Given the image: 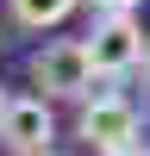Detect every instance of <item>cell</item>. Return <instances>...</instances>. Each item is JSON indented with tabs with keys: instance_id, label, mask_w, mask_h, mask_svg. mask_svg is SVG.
Listing matches in <instances>:
<instances>
[{
	"instance_id": "8",
	"label": "cell",
	"mask_w": 150,
	"mask_h": 156,
	"mask_svg": "<svg viewBox=\"0 0 150 156\" xmlns=\"http://www.w3.org/2000/svg\"><path fill=\"white\" fill-rule=\"evenodd\" d=\"M119 156H150V150H119Z\"/></svg>"
},
{
	"instance_id": "2",
	"label": "cell",
	"mask_w": 150,
	"mask_h": 156,
	"mask_svg": "<svg viewBox=\"0 0 150 156\" xmlns=\"http://www.w3.org/2000/svg\"><path fill=\"white\" fill-rule=\"evenodd\" d=\"M138 131H144V119H138V106L125 94H88L81 112H75V137L88 150H100V156L138 150Z\"/></svg>"
},
{
	"instance_id": "9",
	"label": "cell",
	"mask_w": 150,
	"mask_h": 156,
	"mask_svg": "<svg viewBox=\"0 0 150 156\" xmlns=\"http://www.w3.org/2000/svg\"><path fill=\"white\" fill-rule=\"evenodd\" d=\"M144 75H150V50H144Z\"/></svg>"
},
{
	"instance_id": "5",
	"label": "cell",
	"mask_w": 150,
	"mask_h": 156,
	"mask_svg": "<svg viewBox=\"0 0 150 156\" xmlns=\"http://www.w3.org/2000/svg\"><path fill=\"white\" fill-rule=\"evenodd\" d=\"M12 6V19L19 25H31V31H44V25H62L75 12V0H6Z\"/></svg>"
},
{
	"instance_id": "7",
	"label": "cell",
	"mask_w": 150,
	"mask_h": 156,
	"mask_svg": "<svg viewBox=\"0 0 150 156\" xmlns=\"http://www.w3.org/2000/svg\"><path fill=\"white\" fill-rule=\"evenodd\" d=\"M6 112H12V94H6V87H0V125H6Z\"/></svg>"
},
{
	"instance_id": "1",
	"label": "cell",
	"mask_w": 150,
	"mask_h": 156,
	"mask_svg": "<svg viewBox=\"0 0 150 156\" xmlns=\"http://www.w3.org/2000/svg\"><path fill=\"white\" fill-rule=\"evenodd\" d=\"M31 87L38 100H88L94 94V56H88L81 37H56V44L31 50Z\"/></svg>"
},
{
	"instance_id": "11",
	"label": "cell",
	"mask_w": 150,
	"mask_h": 156,
	"mask_svg": "<svg viewBox=\"0 0 150 156\" xmlns=\"http://www.w3.org/2000/svg\"><path fill=\"white\" fill-rule=\"evenodd\" d=\"M50 156H56V150H50Z\"/></svg>"
},
{
	"instance_id": "3",
	"label": "cell",
	"mask_w": 150,
	"mask_h": 156,
	"mask_svg": "<svg viewBox=\"0 0 150 156\" xmlns=\"http://www.w3.org/2000/svg\"><path fill=\"white\" fill-rule=\"evenodd\" d=\"M81 44H88V56H94V75H125V69H138L144 50H150L144 44V25H138L131 12H100Z\"/></svg>"
},
{
	"instance_id": "10",
	"label": "cell",
	"mask_w": 150,
	"mask_h": 156,
	"mask_svg": "<svg viewBox=\"0 0 150 156\" xmlns=\"http://www.w3.org/2000/svg\"><path fill=\"white\" fill-rule=\"evenodd\" d=\"M0 50H6V31H0Z\"/></svg>"
},
{
	"instance_id": "6",
	"label": "cell",
	"mask_w": 150,
	"mask_h": 156,
	"mask_svg": "<svg viewBox=\"0 0 150 156\" xmlns=\"http://www.w3.org/2000/svg\"><path fill=\"white\" fill-rule=\"evenodd\" d=\"M88 6H94V12H131L138 0H88Z\"/></svg>"
},
{
	"instance_id": "4",
	"label": "cell",
	"mask_w": 150,
	"mask_h": 156,
	"mask_svg": "<svg viewBox=\"0 0 150 156\" xmlns=\"http://www.w3.org/2000/svg\"><path fill=\"white\" fill-rule=\"evenodd\" d=\"M50 137H56V112H50V100H38V94L12 100L6 125H0V144H6L12 156H50Z\"/></svg>"
}]
</instances>
